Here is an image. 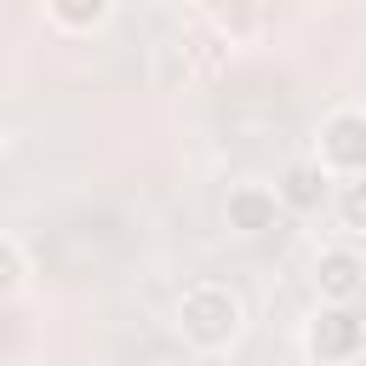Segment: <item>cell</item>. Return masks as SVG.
I'll return each mask as SVG.
<instances>
[{
	"instance_id": "cell-10",
	"label": "cell",
	"mask_w": 366,
	"mask_h": 366,
	"mask_svg": "<svg viewBox=\"0 0 366 366\" xmlns=\"http://www.w3.org/2000/svg\"><path fill=\"white\" fill-rule=\"evenodd\" d=\"M200 366H234V360H223V355H206V360H200Z\"/></svg>"
},
{
	"instance_id": "cell-3",
	"label": "cell",
	"mask_w": 366,
	"mask_h": 366,
	"mask_svg": "<svg viewBox=\"0 0 366 366\" xmlns=\"http://www.w3.org/2000/svg\"><path fill=\"white\" fill-rule=\"evenodd\" d=\"M303 349L320 360V366H337V360H355L366 349V320L349 309V303H326L309 326H303Z\"/></svg>"
},
{
	"instance_id": "cell-11",
	"label": "cell",
	"mask_w": 366,
	"mask_h": 366,
	"mask_svg": "<svg viewBox=\"0 0 366 366\" xmlns=\"http://www.w3.org/2000/svg\"><path fill=\"white\" fill-rule=\"evenodd\" d=\"M160 366H177V360H160Z\"/></svg>"
},
{
	"instance_id": "cell-1",
	"label": "cell",
	"mask_w": 366,
	"mask_h": 366,
	"mask_svg": "<svg viewBox=\"0 0 366 366\" xmlns=\"http://www.w3.org/2000/svg\"><path fill=\"white\" fill-rule=\"evenodd\" d=\"M240 320H246L240 297H234L229 286H217V280H194V286L177 297V332H183V343H194L200 355H223V349L240 337Z\"/></svg>"
},
{
	"instance_id": "cell-9",
	"label": "cell",
	"mask_w": 366,
	"mask_h": 366,
	"mask_svg": "<svg viewBox=\"0 0 366 366\" xmlns=\"http://www.w3.org/2000/svg\"><path fill=\"white\" fill-rule=\"evenodd\" d=\"M23 280H29V257H23V240H17V234H6V240H0V292L11 297V292H23Z\"/></svg>"
},
{
	"instance_id": "cell-7",
	"label": "cell",
	"mask_w": 366,
	"mask_h": 366,
	"mask_svg": "<svg viewBox=\"0 0 366 366\" xmlns=\"http://www.w3.org/2000/svg\"><path fill=\"white\" fill-rule=\"evenodd\" d=\"M109 11H114V0H46V17H51L57 29H69V34H92V29H103Z\"/></svg>"
},
{
	"instance_id": "cell-5",
	"label": "cell",
	"mask_w": 366,
	"mask_h": 366,
	"mask_svg": "<svg viewBox=\"0 0 366 366\" xmlns=\"http://www.w3.org/2000/svg\"><path fill=\"white\" fill-rule=\"evenodd\" d=\"M280 194L274 189H263V183H240V189H229V206H223V217H229V229L234 234H269L274 223H280Z\"/></svg>"
},
{
	"instance_id": "cell-4",
	"label": "cell",
	"mask_w": 366,
	"mask_h": 366,
	"mask_svg": "<svg viewBox=\"0 0 366 366\" xmlns=\"http://www.w3.org/2000/svg\"><path fill=\"white\" fill-rule=\"evenodd\" d=\"M315 292H320V303H355L366 292V257L349 246L320 252L315 257Z\"/></svg>"
},
{
	"instance_id": "cell-8",
	"label": "cell",
	"mask_w": 366,
	"mask_h": 366,
	"mask_svg": "<svg viewBox=\"0 0 366 366\" xmlns=\"http://www.w3.org/2000/svg\"><path fill=\"white\" fill-rule=\"evenodd\" d=\"M337 223L355 229V234H366V177H343V189H337Z\"/></svg>"
},
{
	"instance_id": "cell-2",
	"label": "cell",
	"mask_w": 366,
	"mask_h": 366,
	"mask_svg": "<svg viewBox=\"0 0 366 366\" xmlns=\"http://www.w3.org/2000/svg\"><path fill=\"white\" fill-rule=\"evenodd\" d=\"M315 160L332 177H366V109H332L320 120Z\"/></svg>"
},
{
	"instance_id": "cell-6",
	"label": "cell",
	"mask_w": 366,
	"mask_h": 366,
	"mask_svg": "<svg viewBox=\"0 0 366 366\" xmlns=\"http://www.w3.org/2000/svg\"><path fill=\"white\" fill-rule=\"evenodd\" d=\"M274 194H280L286 212H303V217H309V212L326 206V194H332V172H326L320 160H292V166L280 172Z\"/></svg>"
}]
</instances>
